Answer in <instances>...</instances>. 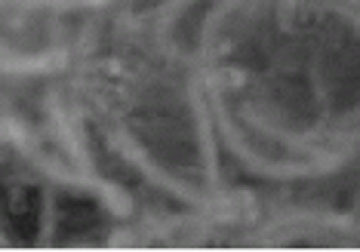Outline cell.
<instances>
[{"instance_id":"2","label":"cell","mask_w":360,"mask_h":252,"mask_svg":"<svg viewBox=\"0 0 360 252\" xmlns=\"http://www.w3.org/2000/svg\"><path fill=\"white\" fill-rule=\"evenodd\" d=\"M4 139H13L22 157H28L31 164H34L46 178H53V182H62V185H75V188H86V191L102 194L114 215H129V213H133V203L127 200V194L120 191L117 185L105 182V178H99V175H89V173H68V169H62L59 164H56V160H50L46 154H40V151L34 148V142H31L28 135H22V129L15 126L13 120H4Z\"/></svg>"},{"instance_id":"3","label":"cell","mask_w":360,"mask_h":252,"mask_svg":"<svg viewBox=\"0 0 360 252\" xmlns=\"http://www.w3.org/2000/svg\"><path fill=\"white\" fill-rule=\"evenodd\" d=\"M111 145H114V151L120 154V157H127L129 164H133L139 173H142L145 178H148L151 185H158V188H163V191H169L173 197H179V200H185V203H191V206H203V209H210V200L207 197H200L198 191H191L188 185H182L179 178H173L167 173V169H160L154 160L148 157V154L142 151V145H139L133 135L129 133H124V129H117V133L111 135Z\"/></svg>"},{"instance_id":"5","label":"cell","mask_w":360,"mask_h":252,"mask_svg":"<svg viewBox=\"0 0 360 252\" xmlns=\"http://www.w3.org/2000/svg\"><path fill=\"white\" fill-rule=\"evenodd\" d=\"M191 93V108H194V117H198V133H200V145H203V160H207V175L212 185H219V164H216V145H212V133H210V114H207V105L200 99V84L198 77L191 80L188 86Z\"/></svg>"},{"instance_id":"9","label":"cell","mask_w":360,"mask_h":252,"mask_svg":"<svg viewBox=\"0 0 360 252\" xmlns=\"http://www.w3.org/2000/svg\"><path fill=\"white\" fill-rule=\"evenodd\" d=\"M4 4H22V6H40V4H53V6H71L75 0H4Z\"/></svg>"},{"instance_id":"8","label":"cell","mask_w":360,"mask_h":252,"mask_svg":"<svg viewBox=\"0 0 360 252\" xmlns=\"http://www.w3.org/2000/svg\"><path fill=\"white\" fill-rule=\"evenodd\" d=\"M93 222H96L93 203H84V200L62 203V225H65V231H80V227H89Z\"/></svg>"},{"instance_id":"1","label":"cell","mask_w":360,"mask_h":252,"mask_svg":"<svg viewBox=\"0 0 360 252\" xmlns=\"http://www.w3.org/2000/svg\"><path fill=\"white\" fill-rule=\"evenodd\" d=\"M207 84H210V108H212V114H216V124H219V129H222V139H225L228 148L234 151V157L247 164L250 173L265 175V178H308V175H326V173H333V169H339V166L351 157V154H354V148H348V151H342V154H323L321 160H311V164H281V160H265L262 154H256L252 148H247V142L240 139L237 126L231 124V117H228V108H225L222 86H219L216 71H210V74H207Z\"/></svg>"},{"instance_id":"6","label":"cell","mask_w":360,"mask_h":252,"mask_svg":"<svg viewBox=\"0 0 360 252\" xmlns=\"http://www.w3.org/2000/svg\"><path fill=\"white\" fill-rule=\"evenodd\" d=\"M65 55L62 53H44V55H10V53H0V71H13V74H28V71H46L62 65Z\"/></svg>"},{"instance_id":"7","label":"cell","mask_w":360,"mask_h":252,"mask_svg":"<svg viewBox=\"0 0 360 252\" xmlns=\"http://www.w3.org/2000/svg\"><path fill=\"white\" fill-rule=\"evenodd\" d=\"M247 0H222V4L216 6L210 15H207V22H203V37H200V50H203V62L212 68V40H216V31L219 25H222V19L231 10H237V6H243Z\"/></svg>"},{"instance_id":"4","label":"cell","mask_w":360,"mask_h":252,"mask_svg":"<svg viewBox=\"0 0 360 252\" xmlns=\"http://www.w3.org/2000/svg\"><path fill=\"white\" fill-rule=\"evenodd\" d=\"M40 191L31 188V185H15L10 188V197H6V213H10L13 227L19 231V237L25 243L37 240V227H40Z\"/></svg>"}]
</instances>
